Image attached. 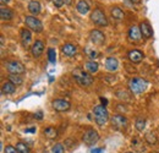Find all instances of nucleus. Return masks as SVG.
Segmentation results:
<instances>
[{"instance_id":"7","label":"nucleus","mask_w":159,"mask_h":153,"mask_svg":"<svg viewBox=\"0 0 159 153\" xmlns=\"http://www.w3.org/2000/svg\"><path fill=\"white\" fill-rule=\"evenodd\" d=\"M5 67L10 74H15V75H22L26 71L25 66L20 61H7L5 64Z\"/></svg>"},{"instance_id":"37","label":"nucleus","mask_w":159,"mask_h":153,"mask_svg":"<svg viewBox=\"0 0 159 153\" xmlns=\"http://www.w3.org/2000/svg\"><path fill=\"white\" fill-rule=\"evenodd\" d=\"M91 152L92 153H100V152H103V148H96V150H92Z\"/></svg>"},{"instance_id":"41","label":"nucleus","mask_w":159,"mask_h":153,"mask_svg":"<svg viewBox=\"0 0 159 153\" xmlns=\"http://www.w3.org/2000/svg\"><path fill=\"white\" fill-rule=\"evenodd\" d=\"M0 39H1V47H4V44H5V39H4V36H1V37H0Z\"/></svg>"},{"instance_id":"36","label":"nucleus","mask_w":159,"mask_h":153,"mask_svg":"<svg viewBox=\"0 0 159 153\" xmlns=\"http://www.w3.org/2000/svg\"><path fill=\"white\" fill-rule=\"evenodd\" d=\"M100 102H102V104H103L104 107L108 104V99H107V98H103V97H100Z\"/></svg>"},{"instance_id":"38","label":"nucleus","mask_w":159,"mask_h":153,"mask_svg":"<svg viewBox=\"0 0 159 153\" xmlns=\"http://www.w3.org/2000/svg\"><path fill=\"white\" fill-rule=\"evenodd\" d=\"M26 132H36V128H30V129H26Z\"/></svg>"},{"instance_id":"25","label":"nucleus","mask_w":159,"mask_h":153,"mask_svg":"<svg viewBox=\"0 0 159 153\" xmlns=\"http://www.w3.org/2000/svg\"><path fill=\"white\" fill-rule=\"evenodd\" d=\"M9 81H10L11 83H14L15 86H20V85H22V82H23V78H22L20 75L10 74V75H9Z\"/></svg>"},{"instance_id":"32","label":"nucleus","mask_w":159,"mask_h":153,"mask_svg":"<svg viewBox=\"0 0 159 153\" xmlns=\"http://www.w3.org/2000/svg\"><path fill=\"white\" fill-rule=\"evenodd\" d=\"M86 54H87L88 57L91 58L92 60H94L96 58L98 57V53H97V52H96L94 49H91L89 47H88V48H86Z\"/></svg>"},{"instance_id":"21","label":"nucleus","mask_w":159,"mask_h":153,"mask_svg":"<svg viewBox=\"0 0 159 153\" xmlns=\"http://www.w3.org/2000/svg\"><path fill=\"white\" fill-rule=\"evenodd\" d=\"M15 90H16V86L14 85V83H11L10 81H7V82H4L2 83V86H1V93L2 95H12L14 92H15Z\"/></svg>"},{"instance_id":"18","label":"nucleus","mask_w":159,"mask_h":153,"mask_svg":"<svg viewBox=\"0 0 159 153\" xmlns=\"http://www.w3.org/2000/svg\"><path fill=\"white\" fill-rule=\"evenodd\" d=\"M139 30H141L142 37H144V38H151V37H153V30H152V27L148 25V22H142V23L139 25Z\"/></svg>"},{"instance_id":"6","label":"nucleus","mask_w":159,"mask_h":153,"mask_svg":"<svg viewBox=\"0 0 159 153\" xmlns=\"http://www.w3.org/2000/svg\"><path fill=\"white\" fill-rule=\"evenodd\" d=\"M82 140H83V142H84L87 146H93L94 143L98 142V140H99V134H98L96 130L89 129V130L84 131V134L82 136Z\"/></svg>"},{"instance_id":"17","label":"nucleus","mask_w":159,"mask_h":153,"mask_svg":"<svg viewBox=\"0 0 159 153\" xmlns=\"http://www.w3.org/2000/svg\"><path fill=\"white\" fill-rule=\"evenodd\" d=\"M14 16H15V14L10 7H6V6L0 7V17L2 21H10L14 19Z\"/></svg>"},{"instance_id":"29","label":"nucleus","mask_w":159,"mask_h":153,"mask_svg":"<svg viewBox=\"0 0 159 153\" xmlns=\"http://www.w3.org/2000/svg\"><path fill=\"white\" fill-rule=\"evenodd\" d=\"M16 150L19 153H30V147L23 142H19L16 145Z\"/></svg>"},{"instance_id":"31","label":"nucleus","mask_w":159,"mask_h":153,"mask_svg":"<svg viewBox=\"0 0 159 153\" xmlns=\"http://www.w3.org/2000/svg\"><path fill=\"white\" fill-rule=\"evenodd\" d=\"M52 153H65V148L62 143H57L53 146L52 148Z\"/></svg>"},{"instance_id":"16","label":"nucleus","mask_w":159,"mask_h":153,"mask_svg":"<svg viewBox=\"0 0 159 153\" xmlns=\"http://www.w3.org/2000/svg\"><path fill=\"white\" fill-rule=\"evenodd\" d=\"M127 57H129L131 63L139 64V63H141V61L143 60V53H142L141 50H139V49H134V50H130V52H129Z\"/></svg>"},{"instance_id":"8","label":"nucleus","mask_w":159,"mask_h":153,"mask_svg":"<svg viewBox=\"0 0 159 153\" xmlns=\"http://www.w3.org/2000/svg\"><path fill=\"white\" fill-rule=\"evenodd\" d=\"M110 121H111V125H113L115 129H118V130H125V129L127 128V125H129L127 119H126L124 115H120V114L114 115V116L110 119Z\"/></svg>"},{"instance_id":"14","label":"nucleus","mask_w":159,"mask_h":153,"mask_svg":"<svg viewBox=\"0 0 159 153\" xmlns=\"http://www.w3.org/2000/svg\"><path fill=\"white\" fill-rule=\"evenodd\" d=\"M20 36H21V42H22L23 47H25V48L30 47V44H31V42H32V33H31V30H28V28L21 30Z\"/></svg>"},{"instance_id":"34","label":"nucleus","mask_w":159,"mask_h":153,"mask_svg":"<svg viewBox=\"0 0 159 153\" xmlns=\"http://www.w3.org/2000/svg\"><path fill=\"white\" fill-rule=\"evenodd\" d=\"M4 152L5 153H19L17 152V150H16V147H12V146H6L5 150H4Z\"/></svg>"},{"instance_id":"30","label":"nucleus","mask_w":159,"mask_h":153,"mask_svg":"<svg viewBox=\"0 0 159 153\" xmlns=\"http://www.w3.org/2000/svg\"><path fill=\"white\" fill-rule=\"evenodd\" d=\"M48 59H49V61L52 64H55V61H57V52H55V49H53V48L48 49Z\"/></svg>"},{"instance_id":"20","label":"nucleus","mask_w":159,"mask_h":153,"mask_svg":"<svg viewBox=\"0 0 159 153\" xmlns=\"http://www.w3.org/2000/svg\"><path fill=\"white\" fill-rule=\"evenodd\" d=\"M89 9H91V6H89V4H88L86 0H79L77 4H76V10L79 11L81 15L88 14Z\"/></svg>"},{"instance_id":"28","label":"nucleus","mask_w":159,"mask_h":153,"mask_svg":"<svg viewBox=\"0 0 159 153\" xmlns=\"http://www.w3.org/2000/svg\"><path fill=\"white\" fill-rule=\"evenodd\" d=\"M135 126L139 131H143L144 128H146V120L143 118H137L136 121H135Z\"/></svg>"},{"instance_id":"11","label":"nucleus","mask_w":159,"mask_h":153,"mask_svg":"<svg viewBox=\"0 0 159 153\" xmlns=\"http://www.w3.org/2000/svg\"><path fill=\"white\" fill-rule=\"evenodd\" d=\"M61 52L64 55L69 58H74L77 54V47L75 44H71V43H66L61 47Z\"/></svg>"},{"instance_id":"26","label":"nucleus","mask_w":159,"mask_h":153,"mask_svg":"<svg viewBox=\"0 0 159 153\" xmlns=\"http://www.w3.org/2000/svg\"><path fill=\"white\" fill-rule=\"evenodd\" d=\"M144 140H146V142L148 145H157V142H158L157 136L153 134V132H147L146 136H144Z\"/></svg>"},{"instance_id":"33","label":"nucleus","mask_w":159,"mask_h":153,"mask_svg":"<svg viewBox=\"0 0 159 153\" xmlns=\"http://www.w3.org/2000/svg\"><path fill=\"white\" fill-rule=\"evenodd\" d=\"M129 93L126 92V91H122V90H119V91H116V97L120 98V99H125V100H129L130 99V97L127 96Z\"/></svg>"},{"instance_id":"23","label":"nucleus","mask_w":159,"mask_h":153,"mask_svg":"<svg viewBox=\"0 0 159 153\" xmlns=\"http://www.w3.org/2000/svg\"><path fill=\"white\" fill-rule=\"evenodd\" d=\"M131 146L134 147V151H136V152H142V151H144V145H143V142H142L141 140H139V138H132Z\"/></svg>"},{"instance_id":"9","label":"nucleus","mask_w":159,"mask_h":153,"mask_svg":"<svg viewBox=\"0 0 159 153\" xmlns=\"http://www.w3.org/2000/svg\"><path fill=\"white\" fill-rule=\"evenodd\" d=\"M89 39L94 45H103L105 42V35L100 31V30H92L89 32Z\"/></svg>"},{"instance_id":"40","label":"nucleus","mask_w":159,"mask_h":153,"mask_svg":"<svg viewBox=\"0 0 159 153\" xmlns=\"http://www.w3.org/2000/svg\"><path fill=\"white\" fill-rule=\"evenodd\" d=\"M36 118H37V119H42V118H43V115H42V113H40V112H38V113L36 114Z\"/></svg>"},{"instance_id":"22","label":"nucleus","mask_w":159,"mask_h":153,"mask_svg":"<svg viewBox=\"0 0 159 153\" xmlns=\"http://www.w3.org/2000/svg\"><path fill=\"white\" fill-rule=\"evenodd\" d=\"M98 64L94 61V60H89V61H87V63H84V69L87 70V72H89V74H94V72H97L98 71Z\"/></svg>"},{"instance_id":"1","label":"nucleus","mask_w":159,"mask_h":153,"mask_svg":"<svg viewBox=\"0 0 159 153\" xmlns=\"http://www.w3.org/2000/svg\"><path fill=\"white\" fill-rule=\"evenodd\" d=\"M72 77L82 87H88V86H91L93 83V77L89 75V72H86L80 67L75 69L72 71Z\"/></svg>"},{"instance_id":"2","label":"nucleus","mask_w":159,"mask_h":153,"mask_svg":"<svg viewBox=\"0 0 159 153\" xmlns=\"http://www.w3.org/2000/svg\"><path fill=\"white\" fill-rule=\"evenodd\" d=\"M148 87V82L143 78L139 77H134L129 81V88L132 95H141L143 93Z\"/></svg>"},{"instance_id":"24","label":"nucleus","mask_w":159,"mask_h":153,"mask_svg":"<svg viewBox=\"0 0 159 153\" xmlns=\"http://www.w3.org/2000/svg\"><path fill=\"white\" fill-rule=\"evenodd\" d=\"M110 12H111V16H113V19H115V20H122V19H124V16H125L124 11H122L120 7H118V6L113 7Z\"/></svg>"},{"instance_id":"44","label":"nucleus","mask_w":159,"mask_h":153,"mask_svg":"<svg viewBox=\"0 0 159 153\" xmlns=\"http://www.w3.org/2000/svg\"><path fill=\"white\" fill-rule=\"evenodd\" d=\"M126 153H135V152H126Z\"/></svg>"},{"instance_id":"10","label":"nucleus","mask_w":159,"mask_h":153,"mask_svg":"<svg viewBox=\"0 0 159 153\" xmlns=\"http://www.w3.org/2000/svg\"><path fill=\"white\" fill-rule=\"evenodd\" d=\"M70 107H71L70 102H67L65 99H55L53 102V108L57 112H66L70 109Z\"/></svg>"},{"instance_id":"19","label":"nucleus","mask_w":159,"mask_h":153,"mask_svg":"<svg viewBox=\"0 0 159 153\" xmlns=\"http://www.w3.org/2000/svg\"><path fill=\"white\" fill-rule=\"evenodd\" d=\"M28 11L32 14V15H38L42 11V5H40L39 1L37 0H31L28 2Z\"/></svg>"},{"instance_id":"43","label":"nucleus","mask_w":159,"mask_h":153,"mask_svg":"<svg viewBox=\"0 0 159 153\" xmlns=\"http://www.w3.org/2000/svg\"><path fill=\"white\" fill-rule=\"evenodd\" d=\"M0 1H1V4H2V5H5V4L10 2V0H0Z\"/></svg>"},{"instance_id":"35","label":"nucleus","mask_w":159,"mask_h":153,"mask_svg":"<svg viewBox=\"0 0 159 153\" xmlns=\"http://www.w3.org/2000/svg\"><path fill=\"white\" fill-rule=\"evenodd\" d=\"M53 2L57 7H62L64 6V0H53Z\"/></svg>"},{"instance_id":"39","label":"nucleus","mask_w":159,"mask_h":153,"mask_svg":"<svg viewBox=\"0 0 159 153\" xmlns=\"http://www.w3.org/2000/svg\"><path fill=\"white\" fill-rule=\"evenodd\" d=\"M72 0H64V5H71Z\"/></svg>"},{"instance_id":"3","label":"nucleus","mask_w":159,"mask_h":153,"mask_svg":"<svg viewBox=\"0 0 159 153\" xmlns=\"http://www.w3.org/2000/svg\"><path fill=\"white\" fill-rule=\"evenodd\" d=\"M93 115H94V120L96 123L99 125V126H103L108 119H109V113L107 110V108L104 105H97L93 108Z\"/></svg>"},{"instance_id":"4","label":"nucleus","mask_w":159,"mask_h":153,"mask_svg":"<svg viewBox=\"0 0 159 153\" xmlns=\"http://www.w3.org/2000/svg\"><path fill=\"white\" fill-rule=\"evenodd\" d=\"M91 21L94 25L99 26V27H107L108 23H109L107 16H105V14H104V11H102L100 9H94L92 11V14H91Z\"/></svg>"},{"instance_id":"42","label":"nucleus","mask_w":159,"mask_h":153,"mask_svg":"<svg viewBox=\"0 0 159 153\" xmlns=\"http://www.w3.org/2000/svg\"><path fill=\"white\" fill-rule=\"evenodd\" d=\"M132 4H139L141 2V0H130Z\"/></svg>"},{"instance_id":"15","label":"nucleus","mask_w":159,"mask_h":153,"mask_svg":"<svg viewBox=\"0 0 159 153\" xmlns=\"http://www.w3.org/2000/svg\"><path fill=\"white\" fill-rule=\"evenodd\" d=\"M44 50V43L42 40H36L31 47V53L34 58H39Z\"/></svg>"},{"instance_id":"27","label":"nucleus","mask_w":159,"mask_h":153,"mask_svg":"<svg viewBox=\"0 0 159 153\" xmlns=\"http://www.w3.org/2000/svg\"><path fill=\"white\" fill-rule=\"evenodd\" d=\"M44 135H45V137L53 140V138H55V137L58 136V131H57V129H54V128H47V129L44 130Z\"/></svg>"},{"instance_id":"13","label":"nucleus","mask_w":159,"mask_h":153,"mask_svg":"<svg viewBox=\"0 0 159 153\" xmlns=\"http://www.w3.org/2000/svg\"><path fill=\"white\" fill-rule=\"evenodd\" d=\"M127 36H129L130 42H139V40H141V38H142V33H141L139 27H137V26H131L130 30H129Z\"/></svg>"},{"instance_id":"5","label":"nucleus","mask_w":159,"mask_h":153,"mask_svg":"<svg viewBox=\"0 0 159 153\" xmlns=\"http://www.w3.org/2000/svg\"><path fill=\"white\" fill-rule=\"evenodd\" d=\"M25 25H26V27L28 30H31V31H33L36 33H39V32L43 31V23H42V21L38 20L37 17H34V16H26Z\"/></svg>"},{"instance_id":"12","label":"nucleus","mask_w":159,"mask_h":153,"mask_svg":"<svg viewBox=\"0 0 159 153\" xmlns=\"http://www.w3.org/2000/svg\"><path fill=\"white\" fill-rule=\"evenodd\" d=\"M104 65H105V69H107L108 71H110V72H114V71H116V70L119 69V61H118L116 58H114V57L107 58Z\"/></svg>"}]
</instances>
